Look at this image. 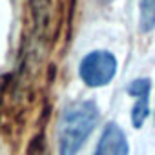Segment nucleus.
Wrapping results in <instances>:
<instances>
[{
	"label": "nucleus",
	"instance_id": "nucleus-4",
	"mask_svg": "<svg viewBox=\"0 0 155 155\" xmlns=\"http://www.w3.org/2000/svg\"><path fill=\"white\" fill-rule=\"evenodd\" d=\"M139 28L142 33L155 29V0H139Z\"/></svg>",
	"mask_w": 155,
	"mask_h": 155
},
{
	"label": "nucleus",
	"instance_id": "nucleus-6",
	"mask_svg": "<svg viewBox=\"0 0 155 155\" xmlns=\"http://www.w3.org/2000/svg\"><path fill=\"white\" fill-rule=\"evenodd\" d=\"M128 95L135 97V99H142V97H150V91H151V81L146 79V77H140V79H135L128 84L126 88Z\"/></svg>",
	"mask_w": 155,
	"mask_h": 155
},
{
	"label": "nucleus",
	"instance_id": "nucleus-1",
	"mask_svg": "<svg viewBox=\"0 0 155 155\" xmlns=\"http://www.w3.org/2000/svg\"><path fill=\"white\" fill-rule=\"evenodd\" d=\"M99 122V108L93 101L69 104L58 122V155H77Z\"/></svg>",
	"mask_w": 155,
	"mask_h": 155
},
{
	"label": "nucleus",
	"instance_id": "nucleus-5",
	"mask_svg": "<svg viewBox=\"0 0 155 155\" xmlns=\"http://www.w3.org/2000/svg\"><path fill=\"white\" fill-rule=\"evenodd\" d=\"M150 115V97L137 99V102L131 108V124L135 130H140Z\"/></svg>",
	"mask_w": 155,
	"mask_h": 155
},
{
	"label": "nucleus",
	"instance_id": "nucleus-3",
	"mask_svg": "<svg viewBox=\"0 0 155 155\" xmlns=\"http://www.w3.org/2000/svg\"><path fill=\"white\" fill-rule=\"evenodd\" d=\"M95 155H130L128 137L119 124L108 122L104 126L95 148Z\"/></svg>",
	"mask_w": 155,
	"mask_h": 155
},
{
	"label": "nucleus",
	"instance_id": "nucleus-2",
	"mask_svg": "<svg viewBox=\"0 0 155 155\" xmlns=\"http://www.w3.org/2000/svg\"><path fill=\"white\" fill-rule=\"evenodd\" d=\"M117 73V58L106 49H95L88 53L79 66V75L86 86L102 88L113 81Z\"/></svg>",
	"mask_w": 155,
	"mask_h": 155
},
{
	"label": "nucleus",
	"instance_id": "nucleus-7",
	"mask_svg": "<svg viewBox=\"0 0 155 155\" xmlns=\"http://www.w3.org/2000/svg\"><path fill=\"white\" fill-rule=\"evenodd\" d=\"M104 2H106V0H104Z\"/></svg>",
	"mask_w": 155,
	"mask_h": 155
}]
</instances>
